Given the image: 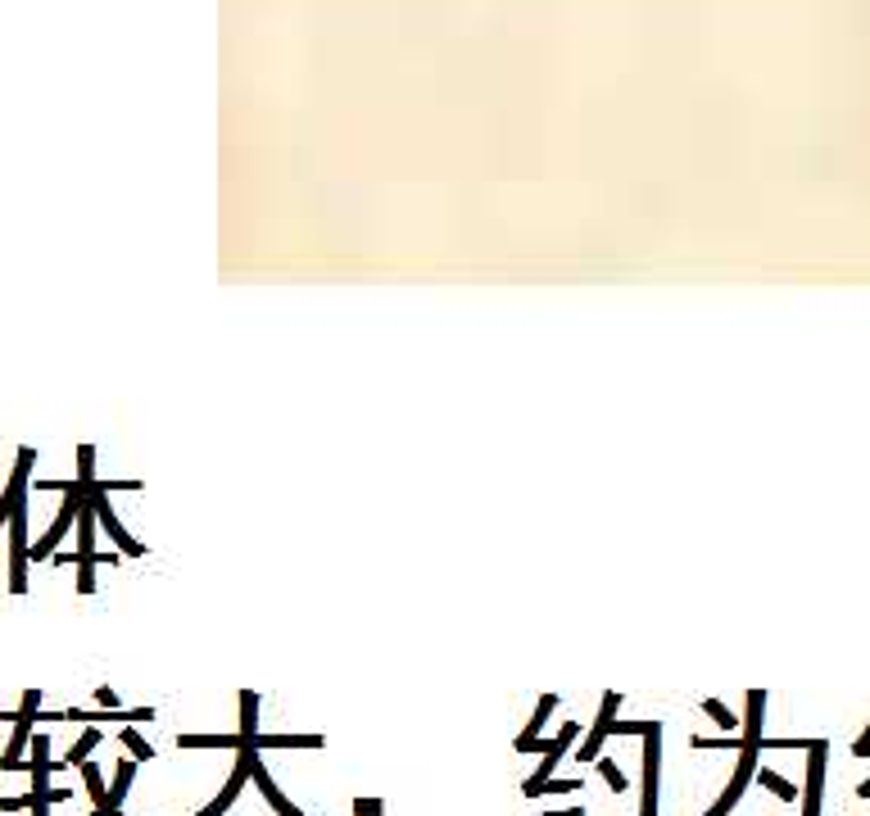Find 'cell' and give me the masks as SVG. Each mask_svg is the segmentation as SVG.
Segmentation results:
<instances>
[{"label":"cell","instance_id":"obj_26","mask_svg":"<svg viewBox=\"0 0 870 816\" xmlns=\"http://www.w3.org/2000/svg\"><path fill=\"white\" fill-rule=\"evenodd\" d=\"M95 590V563H78V595Z\"/></svg>","mask_w":870,"mask_h":816},{"label":"cell","instance_id":"obj_22","mask_svg":"<svg viewBox=\"0 0 870 816\" xmlns=\"http://www.w3.org/2000/svg\"><path fill=\"white\" fill-rule=\"evenodd\" d=\"M703 712H707V717H712L716 726H721L726 735H734L739 726H744V722H739V717H734V712H730V707H726L721 699H703Z\"/></svg>","mask_w":870,"mask_h":816},{"label":"cell","instance_id":"obj_3","mask_svg":"<svg viewBox=\"0 0 870 816\" xmlns=\"http://www.w3.org/2000/svg\"><path fill=\"white\" fill-rule=\"evenodd\" d=\"M644 799H639V816H657V780H662V726L644 722Z\"/></svg>","mask_w":870,"mask_h":816},{"label":"cell","instance_id":"obj_15","mask_svg":"<svg viewBox=\"0 0 870 816\" xmlns=\"http://www.w3.org/2000/svg\"><path fill=\"white\" fill-rule=\"evenodd\" d=\"M132 780H137V757L127 753L123 762H118V772H114V789H110V807H123V799H127V789H132Z\"/></svg>","mask_w":870,"mask_h":816},{"label":"cell","instance_id":"obj_16","mask_svg":"<svg viewBox=\"0 0 870 816\" xmlns=\"http://www.w3.org/2000/svg\"><path fill=\"white\" fill-rule=\"evenodd\" d=\"M254 735H259V694L241 690V739L254 744Z\"/></svg>","mask_w":870,"mask_h":816},{"label":"cell","instance_id":"obj_6","mask_svg":"<svg viewBox=\"0 0 870 816\" xmlns=\"http://www.w3.org/2000/svg\"><path fill=\"white\" fill-rule=\"evenodd\" d=\"M617 707H622V694L607 690L603 703H599V717H594L590 735L580 739V757H576V762H599V753H603V744H607V735H612V722H617Z\"/></svg>","mask_w":870,"mask_h":816},{"label":"cell","instance_id":"obj_21","mask_svg":"<svg viewBox=\"0 0 870 816\" xmlns=\"http://www.w3.org/2000/svg\"><path fill=\"white\" fill-rule=\"evenodd\" d=\"M118 739H123V749L132 753L137 762H155V744H145V735H141L137 726H123V735H118Z\"/></svg>","mask_w":870,"mask_h":816},{"label":"cell","instance_id":"obj_12","mask_svg":"<svg viewBox=\"0 0 870 816\" xmlns=\"http://www.w3.org/2000/svg\"><path fill=\"white\" fill-rule=\"evenodd\" d=\"M762 712H766V690H749V717H744V744H762L766 730H762Z\"/></svg>","mask_w":870,"mask_h":816},{"label":"cell","instance_id":"obj_19","mask_svg":"<svg viewBox=\"0 0 870 816\" xmlns=\"http://www.w3.org/2000/svg\"><path fill=\"white\" fill-rule=\"evenodd\" d=\"M576 735H580V722H567V726H562V730L549 739V744H540V753L553 757V762H562V757H567V749L576 744Z\"/></svg>","mask_w":870,"mask_h":816},{"label":"cell","instance_id":"obj_31","mask_svg":"<svg viewBox=\"0 0 870 816\" xmlns=\"http://www.w3.org/2000/svg\"><path fill=\"white\" fill-rule=\"evenodd\" d=\"M853 753H857V757H870V726H866V730L857 735V744H853Z\"/></svg>","mask_w":870,"mask_h":816},{"label":"cell","instance_id":"obj_13","mask_svg":"<svg viewBox=\"0 0 870 816\" xmlns=\"http://www.w3.org/2000/svg\"><path fill=\"white\" fill-rule=\"evenodd\" d=\"M259 749H322V735H254Z\"/></svg>","mask_w":870,"mask_h":816},{"label":"cell","instance_id":"obj_7","mask_svg":"<svg viewBox=\"0 0 870 816\" xmlns=\"http://www.w3.org/2000/svg\"><path fill=\"white\" fill-rule=\"evenodd\" d=\"M826 757H830V744H826V739H811V749H807V789H803V816H821Z\"/></svg>","mask_w":870,"mask_h":816},{"label":"cell","instance_id":"obj_1","mask_svg":"<svg viewBox=\"0 0 870 816\" xmlns=\"http://www.w3.org/2000/svg\"><path fill=\"white\" fill-rule=\"evenodd\" d=\"M37 712H41V690H23V707L14 712V739L5 757H0V772H28V744H33V726H37Z\"/></svg>","mask_w":870,"mask_h":816},{"label":"cell","instance_id":"obj_23","mask_svg":"<svg viewBox=\"0 0 870 816\" xmlns=\"http://www.w3.org/2000/svg\"><path fill=\"white\" fill-rule=\"evenodd\" d=\"M599 776L607 780V789H617V794H622V789L630 785V780H626V772L617 767V757H603V753H599Z\"/></svg>","mask_w":870,"mask_h":816},{"label":"cell","instance_id":"obj_27","mask_svg":"<svg viewBox=\"0 0 870 816\" xmlns=\"http://www.w3.org/2000/svg\"><path fill=\"white\" fill-rule=\"evenodd\" d=\"M576 789H580V780H545L540 794H576Z\"/></svg>","mask_w":870,"mask_h":816},{"label":"cell","instance_id":"obj_18","mask_svg":"<svg viewBox=\"0 0 870 816\" xmlns=\"http://www.w3.org/2000/svg\"><path fill=\"white\" fill-rule=\"evenodd\" d=\"M82 785H87V794H91V803L95 807H105L110 812V789H105V776H100V767H95V762H82Z\"/></svg>","mask_w":870,"mask_h":816},{"label":"cell","instance_id":"obj_35","mask_svg":"<svg viewBox=\"0 0 870 816\" xmlns=\"http://www.w3.org/2000/svg\"><path fill=\"white\" fill-rule=\"evenodd\" d=\"M87 816H105V807H95V812H87Z\"/></svg>","mask_w":870,"mask_h":816},{"label":"cell","instance_id":"obj_14","mask_svg":"<svg viewBox=\"0 0 870 816\" xmlns=\"http://www.w3.org/2000/svg\"><path fill=\"white\" fill-rule=\"evenodd\" d=\"M177 749H241V730L236 735H177Z\"/></svg>","mask_w":870,"mask_h":816},{"label":"cell","instance_id":"obj_33","mask_svg":"<svg viewBox=\"0 0 870 816\" xmlns=\"http://www.w3.org/2000/svg\"><path fill=\"white\" fill-rule=\"evenodd\" d=\"M857 794H861V799H870V780H866V785H861V789H857Z\"/></svg>","mask_w":870,"mask_h":816},{"label":"cell","instance_id":"obj_25","mask_svg":"<svg viewBox=\"0 0 870 816\" xmlns=\"http://www.w3.org/2000/svg\"><path fill=\"white\" fill-rule=\"evenodd\" d=\"M694 749H744V739H734V735H721V739H694Z\"/></svg>","mask_w":870,"mask_h":816},{"label":"cell","instance_id":"obj_2","mask_svg":"<svg viewBox=\"0 0 870 816\" xmlns=\"http://www.w3.org/2000/svg\"><path fill=\"white\" fill-rule=\"evenodd\" d=\"M28 563H33L28 503H18L10 518V595H28Z\"/></svg>","mask_w":870,"mask_h":816},{"label":"cell","instance_id":"obj_4","mask_svg":"<svg viewBox=\"0 0 870 816\" xmlns=\"http://www.w3.org/2000/svg\"><path fill=\"white\" fill-rule=\"evenodd\" d=\"M87 499H91V508H95V522H100V531H105L110 540L118 545V553H127V558H141V553H145V545H137L132 535H127V526L118 522V513L110 508V495L100 490V481H95V486H87Z\"/></svg>","mask_w":870,"mask_h":816},{"label":"cell","instance_id":"obj_32","mask_svg":"<svg viewBox=\"0 0 870 816\" xmlns=\"http://www.w3.org/2000/svg\"><path fill=\"white\" fill-rule=\"evenodd\" d=\"M545 816H585V807H562V812H545Z\"/></svg>","mask_w":870,"mask_h":816},{"label":"cell","instance_id":"obj_5","mask_svg":"<svg viewBox=\"0 0 870 816\" xmlns=\"http://www.w3.org/2000/svg\"><path fill=\"white\" fill-rule=\"evenodd\" d=\"M33 463H37V449H28V445H23V449H18V463H14V472H10V486H5V495H0V526H10L14 508H18V503H28Z\"/></svg>","mask_w":870,"mask_h":816},{"label":"cell","instance_id":"obj_20","mask_svg":"<svg viewBox=\"0 0 870 816\" xmlns=\"http://www.w3.org/2000/svg\"><path fill=\"white\" fill-rule=\"evenodd\" d=\"M757 780H762V789H771V794H776L780 803H798V789H793V785H789V780H784L780 772L762 767V772H757Z\"/></svg>","mask_w":870,"mask_h":816},{"label":"cell","instance_id":"obj_17","mask_svg":"<svg viewBox=\"0 0 870 816\" xmlns=\"http://www.w3.org/2000/svg\"><path fill=\"white\" fill-rule=\"evenodd\" d=\"M100 739H105V735H100L95 726H87V730L78 735V744H73V749L64 753V767H82V762H87V757L100 749Z\"/></svg>","mask_w":870,"mask_h":816},{"label":"cell","instance_id":"obj_10","mask_svg":"<svg viewBox=\"0 0 870 816\" xmlns=\"http://www.w3.org/2000/svg\"><path fill=\"white\" fill-rule=\"evenodd\" d=\"M250 780L259 785V794L268 799V807H272L277 816H304V812H299V807H295V803H291V799H286V794H281V789H277V780H272V776L264 772V762H259V767L250 772Z\"/></svg>","mask_w":870,"mask_h":816},{"label":"cell","instance_id":"obj_8","mask_svg":"<svg viewBox=\"0 0 870 816\" xmlns=\"http://www.w3.org/2000/svg\"><path fill=\"white\" fill-rule=\"evenodd\" d=\"M553 707H558V694H545L540 703H535L530 726L517 735V753H535V749H540V735H545V726H549V717H553Z\"/></svg>","mask_w":870,"mask_h":816},{"label":"cell","instance_id":"obj_30","mask_svg":"<svg viewBox=\"0 0 870 816\" xmlns=\"http://www.w3.org/2000/svg\"><path fill=\"white\" fill-rule=\"evenodd\" d=\"M95 703H100V707H118V694L110 690V685H100V690H95Z\"/></svg>","mask_w":870,"mask_h":816},{"label":"cell","instance_id":"obj_24","mask_svg":"<svg viewBox=\"0 0 870 816\" xmlns=\"http://www.w3.org/2000/svg\"><path fill=\"white\" fill-rule=\"evenodd\" d=\"M78 481L82 486H95V449L91 445H78Z\"/></svg>","mask_w":870,"mask_h":816},{"label":"cell","instance_id":"obj_28","mask_svg":"<svg viewBox=\"0 0 870 816\" xmlns=\"http://www.w3.org/2000/svg\"><path fill=\"white\" fill-rule=\"evenodd\" d=\"M354 816H381V799H354Z\"/></svg>","mask_w":870,"mask_h":816},{"label":"cell","instance_id":"obj_11","mask_svg":"<svg viewBox=\"0 0 870 816\" xmlns=\"http://www.w3.org/2000/svg\"><path fill=\"white\" fill-rule=\"evenodd\" d=\"M95 508L91 499L78 508V563H95Z\"/></svg>","mask_w":870,"mask_h":816},{"label":"cell","instance_id":"obj_9","mask_svg":"<svg viewBox=\"0 0 870 816\" xmlns=\"http://www.w3.org/2000/svg\"><path fill=\"white\" fill-rule=\"evenodd\" d=\"M245 780H250V767H245V762L236 757V772H232V776H227V785H222V794H218V799H214L209 807H200L195 816H222L227 807H232V803H236V794H241V789H245Z\"/></svg>","mask_w":870,"mask_h":816},{"label":"cell","instance_id":"obj_34","mask_svg":"<svg viewBox=\"0 0 870 816\" xmlns=\"http://www.w3.org/2000/svg\"><path fill=\"white\" fill-rule=\"evenodd\" d=\"M105 816H127V812H123V807H110V812H105Z\"/></svg>","mask_w":870,"mask_h":816},{"label":"cell","instance_id":"obj_29","mask_svg":"<svg viewBox=\"0 0 870 816\" xmlns=\"http://www.w3.org/2000/svg\"><path fill=\"white\" fill-rule=\"evenodd\" d=\"M33 807V794H18V799H0V812H23Z\"/></svg>","mask_w":870,"mask_h":816}]
</instances>
